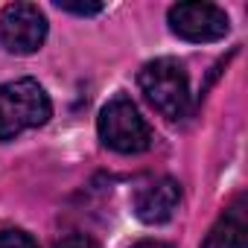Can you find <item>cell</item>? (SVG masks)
Here are the masks:
<instances>
[{
  "label": "cell",
  "instance_id": "cell-1",
  "mask_svg": "<svg viewBox=\"0 0 248 248\" xmlns=\"http://www.w3.org/2000/svg\"><path fill=\"white\" fill-rule=\"evenodd\" d=\"M50 114V96L35 79H15L0 85V140H12L27 129L44 126Z\"/></svg>",
  "mask_w": 248,
  "mask_h": 248
},
{
  "label": "cell",
  "instance_id": "cell-2",
  "mask_svg": "<svg viewBox=\"0 0 248 248\" xmlns=\"http://www.w3.org/2000/svg\"><path fill=\"white\" fill-rule=\"evenodd\" d=\"M99 140L120 155H140L152 146V129L129 96H114L96 120Z\"/></svg>",
  "mask_w": 248,
  "mask_h": 248
},
{
  "label": "cell",
  "instance_id": "cell-3",
  "mask_svg": "<svg viewBox=\"0 0 248 248\" xmlns=\"http://www.w3.org/2000/svg\"><path fill=\"white\" fill-rule=\"evenodd\" d=\"M138 82H140L143 96L158 114L170 120H181L190 111V79H187V70L175 59L149 62L140 70Z\"/></svg>",
  "mask_w": 248,
  "mask_h": 248
},
{
  "label": "cell",
  "instance_id": "cell-4",
  "mask_svg": "<svg viewBox=\"0 0 248 248\" xmlns=\"http://www.w3.org/2000/svg\"><path fill=\"white\" fill-rule=\"evenodd\" d=\"M47 38V18L35 3H9L0 9V44L15 56L38 53Z\"/></svg>",
  "mask_w": 248,
  "mask_h": 248
},
{
  "label": "cell",
  "instance_id": "cell-5",
  "mask_svg": "<svg viewBox=\"0 0 248 248\" xmlns=\"http://www.w3.org/2000/svg\"><path fill=\"white\" fill-rule=\"evenodd\" d=\"M228 27V15L213 3H175L170 9V30L184 41H219Z\"/></svg>",
  "mask_w": 248,
  "mask_h": 248
},
{
  "label": "cell",
  "instance_id": "cell-6",
  "mask_svg": "<svg viewBox=\"0 0 248 248\" xmlns=\"http://www.w3.org/2000/svg\"><path fill=\"white\" fill-rule=\"evenodd\" d=\"M178 204H181V187L172 178L149 181L135 193V216L146 225H161L172 219Z\"/></svg>",
  "mask_w": 248,
  "mask_h": 248
},
{
  "label": "cell",
  "instance_id": "cell-7",
  "mask_svg": "<svg viewBox=\"0 0 248 248\" xmlns=\"http://www.w3.org/2000/svg\"><path fill=\"white\" fill-rule=\"evenodd\" d=\"M213 236L219 239L222 248H248V222H245V204H242V199L222 216V222H219V228H216Z\"/></svg>",
  "mask_w": 248,
  "mask_h": 248
},
{
  "label": "cell",
  "instance_id": "cell-8",
  "mask_svg": "<svg viewBox=\"0 0 248 248\" xmlns=\"http://www.w3.org/2000/svg\"><path fill=\"white\" fill-rule=\"evenodd\" d=\"M0 248H38V242L24 231L9 228V231H0Z\"/></svg>",
  "mask_w": 248,
  "mask_h": 248
},
{
  "label": "cell",
  "instance_id": "cell-9",
  "mask_svg": "<svg viewBox=\"0 0 248 248\" xmlns=\"http://www.w3.org/2000/svg\"><path fill=\"white\" fill-rule=\"evenodd\" d=\"M59 9L73 12V15H99L102 3H70V0H59Z\"/></svg>",
  "mask_w": 248,
  "mask_h": 248
},
{
  "label": "cell",
  "instance_id": "cell-10",
  "mask_svg": "<svg viewBox=\"0 0 248 248\" xmlns=\"http://www.w3.org/2000/svg\"><path fill=\"white\" fill-rule=\"evenodd\" d=\"M56 248H99V242L91 239V236H85V233H70V236H64Z\"/></svg>",
  "mask_w": 248,
  "mask_h": 248
},
{
  "label": "cell",
  "instance_id": "cell-11",
  "mask_svg": "<svg viewBox=\"0 0 248 248\" xmlns=\"http://www.w3.org/2000/svg\"><path fill=\"white\" fill-rule=\"evenodd\" d=\"M132 248H172L170 242H161V239H140V242H135Z\"/></svg>",
  "mask_w": 248,
  "mask_h": 248
}]
</instances>
